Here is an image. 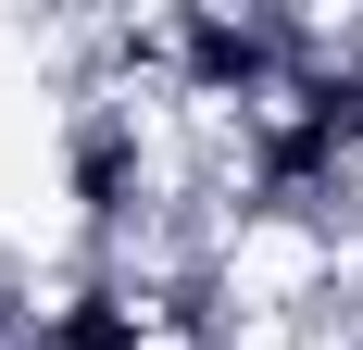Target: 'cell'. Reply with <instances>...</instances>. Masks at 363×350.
I'll return each mask as SVG.
<instances>
[{"label":"cell","mask_w":363,"mask_h":350,"mask_svg":"<svg viewBox=\"0 0 363 350\" xmlns=\"http://www.w3.org/2000/svg\"><path fill=\"white\" fill-rule=\"evenodd\" d=\"M351 350H363V338H351Z\"/></svg>","instance_id":"2"},{"label":"cell","mask_w":363,"mask_h":350,"mask_svg":"<svg viewBox=\"0 0 363 350\" xmlns=\"http://www.w3.org/2000/svg\"><path fill=\"white\" fill-rule=\"evenodd\" d=\"M26 350H163L150 288H138V250H88L75 276H50L38 313H26Z\"/></svg>","instance_id":"1"}]
</instances>
